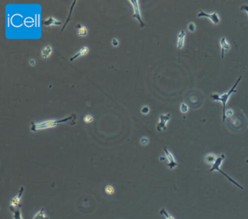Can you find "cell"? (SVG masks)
I'll return each mask as SVG.
<instances>
[{
	"mask_svg": "<svg viewBox=\"0 0 248 219\" xmlns=\"http://www.w3.org/2000/svg\"><path fill=\"white\" fill-rule=\"evenodd\" d=\"M233 116V110H228L226 111V117H232Z\"/></svg>",
	"mask_w": 248,
	"mask_h": 219,
	"instance_id": "4316f807",
	"label": "cell"
},
{
	"mask_svg": "<svg viewBox=\"0 0 248 219\" xmlns=\"http://www.w3.org/2000/svg\"><path fill=\"white\" fill-rule=\"evenodd\" d=\"M141 112L144 115L148 114V112H149V107H148V106H144V107H143V108L141 109Z\"/></svg>",
	"mask_w": 248,
	"mask_h": 219,
	"instance_id": "cb8c5ba5",
	"label": "cell"
},
{
	"mask_svg": "<svg viewBox=\"0 0 248 219\" xmlns=\"http://www.w3.org/2000/svg\"><path fill=\"white\" fill-rule=\"evenodd\" d=\"M216 158H217L215 156V155H208L206 157V162L209 164L213 165L216 160Z\"/></svg>",
	"mask_w": 248,
	"mask_h": 219,
	"instance_id": "e0dca14e",
	"label": "cell"
},
{
	"mask_svg": "<svg viewBox=\"0 0 248 219\" xmlns=\"http://www.w3.org/2000/svg\"><path fill=\"white\" fill-rule=\"evenodd\" d=\"M33 219H50L47 216H46L45 212H44V208H42L41 210H39L35 216L33 217Z\"/></svg>",
	"mask_w": 248,
	"mask_h": 219,
	"instance_id": "2e32d148",
	"label": "cell"
},
{
	"mask_svg": "<svg viewBox=\"0 0 248 219\" xmlns=\"http://www.w3.org/2000/svg\"><path fill=\"white\" fill-rule=\"evenodd\" d=\"M89 52V48L88 46H82V47L80 49V50L78 51V52L76 53L75 55H74L73 56H72L71 58H70V62H73L74 59L79 58L80 57H82V56H84V55H86Z\"/></svg>",
	"mask_w": 248,
	"mask_h": 219,
	"instance_id": "8fae6325",
	"label": "cell"
},
{
	"mask_svg": "<svg viewBox=\"0 0 248 219\" xmlns=\"http://www.w3.org/2000/svg\"><path fill=\"white\" fill-rule=\"evenodd\" d=\"M241 79V76H239V78L236 81V83H235L234 86H232V88L227 93L223 94H222V95H219V94H213L210 95V98L213 99V100L220 101L222 103V105H223V122L225 121V119H226V103H227V102L228 100V99H229V97H231V95H232V94L237 92L236 88L237 87V86H238L239 83L240 82Z\"/></svg>",
	"mask_w": 248,
	"mask_h": 219,
	"instance_id": "7a4b0ae2",
	"label": "cell"
},
{
	"mask_svg": "<svg viewBox=\"0 0 248 219\" xmlns=\"http://www.w3.org/2000/svg\"><path fill=\"white\" fill-rule=\"evenodd\" d=\"M186 32L184 31H181L178 35V42H177V47L181 50L183 47L184 45V39L186 38Z\"/></svg>",
	"mask_w": 248,
	"mask_h": 219,
	"instance_id": "7c38bea8",
	"label": "cell"
},
{
	"mask_svg": "<svg viewBox=\"0 0 248 219\" xmlns=\"http://www.w3.org/2000/svg\"><path fill=\"white\" fill-rule=\"evenodd\" d=\"M43 24L45 26H50V25H61L62 24V22L53 16H50L46 20H43Z\"/></svg>",
	"mask_w": 248,
	"mask_h": 219,
	"instance_id": "30bf717a",
	"label": "cell"
},
{
	"mask_svg": "<svg viewBox=\"0 0 248 219\" xmlns=\"http://www.w3.org/2000/svg\"><path fill=\"white\" fill-rule=\"evenodd\" d=\"M111 44H112V45L114 46V47H116V46H118V45H119V41L116 39H114L113 40H112Z\"/></svg>",
	"mask_w": 248,
	"mask_h": 219,
	"instance_id": "484cf974",
	"label": "cell"
},
{
	"mask_svg": "<svg viewBox=\"0 0 248 219\" xmlns=\"http://www.w3.org/2000/svg\"><path fill=\"white\" fill-rule=\"evenodd\" d=\"M77 34L79 37H86L88 35V31L87 28L84 26V25L80 24V23H78L77 25Z\"/></svg>",
	"mask_w": 248,
	"mask_h": 219,
	"instance_id": "5bb4252c",
	"label": "cell"
},
{
	"mask_svg": "<svg viewBox=\"0 0 248 219\" xmlns=\"http://www.w3.org/2000/svg\"><path fill=\"white\" fill-rule=\"evenodd\" d=\"M240 9H241V10H244V11H245L246 12H247V15H248V5H242V6H241V7Z\"/></svg>",
	"mask_w": 248,
	"mask_h": 219,
	"instance_id": "83f0119b",
	"label": "cell"
},
{
	"mask_svg": "<svg viewBox=\"0 0 248 219\" xmlns=\"http://www.w3.org/2000/svg\"><path fill=\"white\" fill-rule=\"evenodd\" d=\"M129 2L132 4V6L133 7V12H134V14H133V18H136L138 22L140 23V26L141 28H143L145 26V23H143V20H142L141 18V11H140V7L138 5V1L137 0H130L129 1Z\"/></svg>",
	"mask_w": 248,
	"mask_h": 219,
	"instance_id": "277c9868",
	"label": "cell"
},
{
	"mask_svg": "<svg viewBox=\"0 0 248 219\" xmlns=\"http://www.w3.org/2000/svg\"><path fill=\"white\" fill-rule=\"evenodd\" d=\"M77 3V1H74V2H73V4H72V6H71V11H70V14H69V18H68V19H67V20H66V22H65V25H64V26H63V28H62V30H61V33L62 32V31H63V29L65 28V25H66V24L68 23H69V19H70V17H71V12H72V10H73V8H74V5H75V4Z\"/></svg>",
	"mask_w": 248,
	"mask_h": 219,
	"instance_id": "7402d4cb",
	"label": "cell"
},
{
	"mask_svg": "<svg viewBox=\"0 0 248 219\" xmlns=\"http://www.w3.org/2000/svg\"><path fill=\"white\" fill-rule=\"evenodd\" d=\"M84 121L86 123H90L93 121V117L90 115H87L84 117Z\"/></svg>",
	"mask_w": 248,
	"mask_h": 219,
	"instance_id": "44dd1931",
	"label": "cell"
},
{
	"mask_svg": "<svg viewBox=\"0 0 248 219\" xmlns=\"http://www.w3.org/2000/svg\"><path fill=\"white\" fill-rule=\"evenodd\" d=\"M197 17H198V18H202V17H205V18H209L210 20L212 21V23H214L215 25L219 24V23H220L219 16H218V15L216 13V12H213V13L209 14L204 11H202V10H201V11L199 12L198 14H197Z\"/></svg>",
	"mask_w": 248,
	"mask_h": 219,
	"instance_id": "ba28073f",
	"label": "cell"
},
{
	"mask_svg": "<svg viewBox=\"0 0 248 219\" xmlns=\"http://www.w3.org/2000/svg\"><path fill=\"white\" fill-rule=\"evenodd\" d=\"M10 211L12 212V217L13 219H23L22 213H21V208H10Z\"/></svg>",
	"mask_w": 248,
	"mask_h": 219,
	"instance_id": "9a60e30c",
	"label": "cell"
},
{
	"mask_svg": "<svg viewBox=\"0 0 248 219\" xmlns=\"http://www.w3.org/2000/svg\"><path fill=\"white\" fill-rule=\"evenodd\" d=\"M225 155H223V154H220L219 156L217 158H216V160L215 161V163H213V165H212V168L210 169V172H212V171H218L219 172V173H220L222 174V175H223L224 176H225V177L227 178V179L228 180V181H230L231 182H232L233 184H234V185H236V186H237V187H239V189H240V190H244V187L241 186V184H239L238 182H236V181L235 180H234L233 179V178H232V177H230L228 175H227V174L226 173H224L223 171H222L221 169H220V165H221V164L223 163V161L224 160V159H225Z\"/></svg>",
	"mask_w": 248,
	"mask_h": 219,
	"instance_id": "3957f363",
	"label": "cell"
},
{
	"mask_svg": "<svg viewBox=\"0 0 248 219\" xmlns=\"http://www.w3.org/2000/svg\"><path fill=\"white\" fill-rule=\"evenodd\" d=\"M180 110H181V112L183 113H186L188 111V105H186V103H182L181 105V107H180Z\"/></svg>",
	"mask_w": 248,
	"mask_h": 219,
	"instance_id": "ffe728a7",
	"label": "cell"
},
{
	"mask_svg": "<svg viewBox=\"0 0 248 219\" xmlns=\"http://www.w3.org/2000/svg\"><path fill=\"white\" fill-rule=\"evenodd\" d=\"M170 118V114L167 113L166 115H161L160 117V122L158 123L156 126V130L159 132H162L167 129L166 123Z\"/></svg>",
	"mask_w": 248,
	"mask_h": 219,
	"instance_id": "52a82bcc",
	"label": "cell"
},
{
	"mask_svg": "<svg viewBox=\"0 0 248 219\" xmlns=\"http://www.w3.org/2000/svg\"><path fill=\"white\" fill-rule=\"evenodd\" d=\"M220 45L221 47V58H224V55L230 50V44L228 43L226 37H222L220 40Z\"/></svg>",
	"mask_w": 248,
	"mask_h": 219,
	"instance_id": "9c48e42d",
	"label": "cell"
},
{
	"mask_svg": "<svg viewBox=\"0 0 248 219\" xmlns=\"http://www.w3.org/2000/svg\"><path fill=\"white\" fill-rule=\"evenodd\" d=\"M24 192V186H20V190H19L18 195L16 196H15L11 200H10V208H21L22 205H21V199H22V195Z\"/></svg>",
	"mask_w": 248,
	"mask_h": 219,
	"instance_id": "5b68a950",
	"label": "cell"
},
{
	"mask_svg": "<svg viewBox=\"0 0 248 219\" xmlns=\"http://www.w3.org/2000/svg\"><path fill=\"white\" fill-rule=\"evenodd\" d=\"M188 31H191V32H194V31H195V29H196V26H195L194 23H190L188 25Z\"/></svg>",
	"mask_w": 248,
	"mask_h": 219,
	"instance_id": "603a6c76",
	"label": "cell"
},
{
	"mask_svg": "<svg viewBox=\"0 0 248 219\" xmlns=\"http://www.w3.org/2000/svg\"><path fill=\"white\" fill-rule=\"evenodd\" d=\"M105 192L107 195H112L114 193V187L111 186V185H107L105 188Z\"/></svg>",
	"mask_w": 248,
	"mask_h": 219,
	"instance_id": "d6986e66",
	"label": "cell"
},
{
	"mask_svg": "<svg viewBox=\"0 0 248 219\" xmlns=\"http://www.w3.org/2000/svg\"><path fill=\"white\" fill-rule=\"evenodd\" d=\"M164 152H165V158H167V161H168V163H167V167L169 168L170 170H173L176 168L178 164L176 161H175V159L174 158V156H173V154L169 152V151L167 150V147H164Z\"/></svg>",
	"mask_w": 248,
	"mask_h": 219,
	"instance_id": "8992f818",
	"label": "cell"
},
{
	"mask_svg": "<svg viewBox=\"0 0 248 219\" xmlns=\"http://www.w3.org/2000/svg\"><path fill=\"white\" fill-rule=\"evenodd\" d=\"M52 53V48L51 47V46L47 45L44 46L43 49H42V50L41 52V55H42V58L47 59V58H48L50 55H51Z\"/></svg>",
	"mask_w": 248,
	"mask_h": 219,
	"instance_id": "4fadbf2b",
	"label": "cell"
},
{
	"mask_svg": "<svg viewBox=\"0 0 248 219\" xmlns=\"http://www.w3.org/2000/svg\"><path fill=\"white\" fill-rule=\"evenodd\" d=\"M76 120H77V116L75 114H71V116L61 119V120H47L41 123L31 122L30 130L32 132H37V131L39 130H44V129L54 128V127H56L60 123H69L70 125H72L71 121L75 122Z\"/></svg>",
	"mask_w": 248,
	"mask_h": 219,
	"instance_id": "6da1fadb",
	"label": "cell"
},
{
	"mask_svg": "<svg viewBox=\"0 0 248 219\" xmlns=\"http://www.w3.org/2000/svg\"><path fill=\"white\" fill-rule=\"evenodd\" d=\"M34 62H35L34 60H33V59H31V60L30 61V64H31V65H34Z\"/></svg>",
	"mask_w": 248,
	"mask_h": 219,
	"instance_id": "f1b7e54d",
	"label": "cell"
},
{
	"mask_svg": "<svg viewBox=\"0 0 248 219\" xmlns=\"http://www.w3.org/2000/svg\"><path fill=\"white\" fill-rule=\"evenodd\" d=\"M141 143L142 145H147L148 144V139L146 137H143L141 139Z\"/></svg>",
	"mask_w": 248,
	"mask_h": 219,
	"instance_id": "d4e9b609",
	"label": "cell"
},
{
	"mask_svg": "<svg viewBox=\"0 0 248 219\" xmlns=\"http://www.w3.org/2000/svg\"><path fill=\"white\" fill-rule=\"evenodd\" d=\"M160 215L164 216L165 217V219H175L174 217L172 216L171 215H169L168 213V212L167 211L165 208H162V209L160 210Z\"/></svg>",
	"mask_w": 248,
	"mask_h": 219,
	"instance_id": "ac0fdd59",
	"label": "cell"
}]
</instances>
